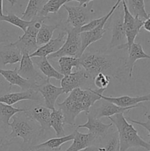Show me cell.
Masks as SVG:
<instances>
[{"label":"cell","mask_w":150,"mask_h":151,"mask_svg":"<svg viewBox=\"0 0 150 151\" xmlns=\"http://www.w3.org/2000/svg\"><path fill=\"white\" fill-rule=\"evenodd\" d=\"M9 38V34L7 30L0 29V45L3 43L7 42Z\"/></svg>","instance_id":"40"},{"label":"cell","mask_w":150,"mask_h":151,"mask_svg":"<svg viewBox=\"0 0 150 151\" xmlns=\"http://www.w3.org/2000/svg\"><path fill=\"white\" fill-rule=\"evenodd\" d=\"M18 73L24 79L33 81L38 86L42 85L49 80L47 79L42 73H40L35 69L33 61L27 53L22 54L20 66L18 68Z\"/></svg>","instance_id":"12"},{"label":"cell","mask_w":150,"mask_h":151,"mask_svg":"<svg viewBox=\"0 0 150 151\" xmlns=\"http://www.w3.org/2000/svg\"><path fill=\"white\" fill-rule=\"evenodd\" d=\"M80 151H99V150L98 147L94 145L89 146V147H86V148L83 149V150H82Z\"/></svg>","instance_id":"42"},{"label":"cell","mask_w":150,"mask_h":151,"mask_svg":"<svg viewBox=\"0 0 150 151\" xmlns=\"http://www.w3.org/2000/svg\"><path fill=\"white\" fill-rule=\"evenodd\" d=\"M104 91L91 88L86 89L76 88L71 91L64 101L57 103L59 109L64 116L65 124L74 126L76 116L82 112H85L88 114L91 108L96 102L101 100V96Z\"/></svg>","instance_id":"1"},{"label":"cell","mask_w":150,"mask_h":151,"mask_svg":"<svg viewBox=\"0 0 150 151\" xmlns=\"http://www.w3.org/2000/svg\"><path fill=\"white\" fill-rule=\"evenodd\" d=\"M3 1L2 0H0V16H3Z\"/></svg>","instance_id":"43"},{"label":"cell","mask_w":150,"mask_h":151,"mask_svg":"<svg viewBox=\"0 0 150 151\" xmlns=\"http://www.w3.org/2000/svg\"><path fill=\"white\" fill-rule=\"evenodd\" d=\"M117 12L113 13L111 19L112 38L108 49L117 48L118 50H126V37L124 27V10L117 7Z\"/></svg>","instance_id":"9"},{"label":"cell","mask_w":150,"mask_h":151,"mask_svg":"<svg viewBox=\"0 0 150 151\" xmlns=\"http://www.w3.org/2000/svg\"><path fill=\"white\" fill-rule=\"evenodd\" d=\"M87 122L83 125H76V129L78 128H87L90 134H93L96 138V140L104 137L109 133V129L112 128L113 123L104 124L100 119H96L91 114H86Z\"/></svg>","instance_id":"15"},{"label":"cell","mask_w":150,"mask_h":151,"mask_svg":"<svg viewBox=\"0 0 150 151\" xmlns=\"http://www.w3.org/2000/svg\"><path fill=\"white\" fill-rule=\"evenodd\" d=\"M147 118H148L149 119H150V114L148 115V116H147Z\"/></svg>","instance_id":"46"},{"label":"cell","mask_w":150,"mask_h":151,"mask_svg":"<svg viewBox=\"0 0 150 151\" xmlns=\"http://www.w3.org/2000/svg\"><path fill=\"white\" fill-rule=\"evenodd\" d=\"M143 28L147 32H150V17L147 19L146 20L144 21V24H143Z\"/></svg>","instance_id":"41"},{"label":"cell","mask_w":150,"mask_h":151,"mask_svg":"<svg viewBox=\"0 0 150 151\" xmlns=\"http://www.w3.org/2000/svg\"><path fill=\"white\" fill-rule=\"evenodd\" d=\"M46 1L44 0H29L25 9L24 13L22 14L21 19L26 22H31L36 18L42 10Z\"/></svg>","instance_id":"26"},{"label":"cell","mask_w":150,"mask_h":151,"mask_svg":"<svg viewBox=\"0 0 150 151\" xmlns=\"http://www.w3.org/2000/svg\"><path fill=\"white\" fill-rule=\"evenodd\" d=\"M37 91L42 95L44 100L46 107L50 110L55 109V104L57 98L60 94H63L61 87L55 86L50 83V80L39 86L37 88Z\"/></svg>","instance_id":"14"},{"label":"cell","mask_w":150,"mask_h":151,"mask_svg":"<svg viewBox=\"0 0 150 151\" xmlns=\"http://www.w3.org/2000/svg\"><path fill=\"white\" fill-rule=\"evenodd\" d=\"M94 1H91L85 5L69 6L65 4L63 7L68 13L66 24L74 29H79L87 24L92 20V16L94 13Z\"/></svg>","instance_id":"7"},{"label":"cell","mask_w":150,"mask_h":151,"mask_svg":"<svg viewBox=\"0 0 150 151\" xmlns=\"http://www.w3.org/2000/svg\"><path fill=\"white\" fill-rule=\"evenodd\" d=\"M38 91L35 90H29L26 91H20V92L7 93L0 96V103L12 106L15 103H17L24 100H32V101H38L39 100Z\"/></svg>","instance_id":"22"},{"label":"cell","mask_w":150,"mask_h":151,"mask_svg":"<svg viewBox=\"0 0 150 151\" xmlns=\"http://www.w3.org/2000/svg\"><path fill=\"white\" fill-rule=\"evenodd\" d=\"M21 58V52L13 42L0 45V69L7 64L20 63Z\"/></svg>","instance_id":"16"},{"label":"cell","mask_w":150,"mask_h":151,"mask_svg":"<svg viewBox=\"0 0 150 151\" xmlns=\"http://www.w3.org/2000/svg\"><path fill=\"white\" fill-rule=\"evenodd\" d=\"M32 61L34 63L38 66V69L41 72V73L47 78V79H51L54 78L57 81H61L63 78V75L60 73L59 71L54 69L51 63H49V60L46 57H35L32 58Z\"/></svg>","instance_id":"25"},{"label":"cell","mask_w":150,"mask_h":151,"mask_svg":"<svg viewBox=\"0 0 150 151\" xmlns=\"http://www.w3.org/2000/svg\"><path fill=\"white\" fill-rule=\"evenodd\" d=\"M26 109L15 108L12 106L0 103V122L8 128L10 127V119L13 118L16 114L25 112Z\"/></svg>","instance_id":"31"},{"label":"cell","mask_w":150,"mask_h":151,"mask_svg":"<svg viewBox=\"0 0 150 151\" xmlns=\"http://www.w3.org/2000/svg\"><path fill=\"white\" fill-rule=\"evenodd\" d=\"M11 132L9 134L10 139L14 141L21 138L23 140L21 147H30L40 144L45 138V132L42 131L39 124L34 120L26 112H20L13 117L10 123Z\"/></svg>","instance_id":"3"},{"label":"cell","mask_w":150,"mask_h":151,"mask_svg":"<svg viewBox=\"0 0 150 151\" xmlns=\"http://www.w3.org/2000/svg\"><path fill=\"white\" fill-rule=\"evenodd\" d=\"M121 1L124 10V27L126 37V50H128L135 43L137 35L141 32L144 24V21L132 16L128 10L126 1L124 0Z\"/></svg>","instance_id":"11"},{"label":"cell","mask_w":150,"mask_h":151,"mask_svg":"<svg viewBox=\"0 0 150 151\" xmlns=\"http://www.w3.org/2000/svg\"><path fill=\"white\" fill-rule=\"evenodd\" d=\"M126 119H128L129 122H132V123L134 124H136V125H140V126H142L143 128L146 129L147 131L149 132V137H150V119H148V120H147L146 122H140V121L135 120V119H132L129 117L126 118Z\"/></svg>","instance_id":"38"},{"label":"cell","mask_w":150,"mask_h":151,"mask_svg":"<svg viewBox=\"0 0 150 151\" xmlns=\"http://www.w3.org/2000/svg\"><path fill=\"white\" fill-rule=\"evenodd\" d=\"M58 65L60 68L59 72L63 76H66L72 73V69L74 67L76 68V69H79V68H81L79 58L69 57V56L60 58L58 60Z\"/></svg>","instance_id":"30"},{"label":"cell","mask_w":150,"mask_h":151,"mask_svg":"<svg viewBox=\"0 0 150 151\" xmlns=\"http://www.w3.org/2000/svg\"><path fill=\"white\" fill-rule=\"evenodd\" d=\"M0 22H7V23L11 24L20 28L24 32H26V29L29 26L32 21L31 22H26V21H24L21 19L20 17L16 16L14 13H9L7 15L0 16Z\"/></svg>","instance_id":"34"},{"label":"cell","mask_w":150,"mask_h":151,"mask_svg":"<svg viewBox=\"0 0 150 151\" xmlns=\"http://www.w3.org/2000/svg\"><path fill=\"white\" fill-rule=\"evenodd\" d=\"M65 119L63 114L60 109H54L51 111L50 117V125L54 129L57 137H63L66 136L64 131Z\"/></svg>","instance_id":"28"},{"label":"cell","mask_w":150,"mask_h":151,"mask_svg":"<svg viewBox=\"0 0 150 151\" xmlns=\"http://www.w3.org/2000/svg\"><path fill=\"white\" fill-rule=\"evenodd\" d=\"M63 31L66 32V38L64 44L61 48L52 55H50L47 57L48 60H53L55 58H60L65 56L74 57L79 58L82 56L81 53V43L80 35L77 32L76 29L72 28L67 24L64 25Z\"/></svg>","instance_id":"5"},{"label":"cell","mask_w":150,"mask_h":151,"mask_svg":"<svg viewBox=\"0 0 150 151\" xmlns=\"http://www.w3.org/2000/svg\"><path fill=\"white\" fill-rule=\"evenodd\" d=\"M8 128L0 122V151H7L9 147L14 142L9 137Z\"/></svg>","instance_id":"35"},{"label":"cell","mask_w":150,"mask_h":151,"mask_svg":"<svg viewBox=\"0 0 150 151\" xmlns=\"http://www.w3.org/2000/svg\"><path fill=\"white\" fill-rule=\"evenodd\" d=\"M4 81H5V80H4V78H3L2 75H1V74H0V84L2 83H4Z\"/></svg>","instance_id":"44"},{"label":"cell","mask_w":150,"mask_h":151,"mask_svg":"<svg viewBox=\"0 0 150 151\" xmlns=\"http://www.w3.org/2000/svg\"><path fill=\"white\" fill-rule=\"evenodd\" d=\"M66 38V32L65 31H62L59 33L58 36L54 39H51L47 44L40 47L35 52L31 54L29 57H46L47 58L50 55L57 52L59 50L64 44Z\"/></svg>","instance_id":"19"},{"label":"cell","mask_w":150,"mask_h":151,"mask_svg":"<svg viewBox=\"0 0 150 151\" xmlns=\"http://www.w3.org/2000/svg\"><path fill=\"white\" fill-rule=\"evenodd\" d=\"M114 124L119 134L120 151H126L132 147H143L147 151L150 150V143L144 141L132 124L127 122L124 114H119L109 117Z\"/></svg>","instance_id":"4"},{"label":"cell","mask_w":150,"mask_h":151,"mask_svg":"<svg viewBox=\"0 0 150 151\" xmlns=\"http://www.w3.org/2000/svg\"><path fill=\"white\" fill-rule=\"evenodd\" d=\"M25 109L26 114L39 124L44 132L46 133L51 128L50 117L51 111L50 109L41 105L35 106L29 109Z\"/></svg>","instance_id":"18"},{"label":"cell","mask_w":150,"mask_h":151,"mask_svg":"<svg viewBox=\"0 0 150 151\" xmlns=\"http://www.w3.org/2000/svg\"><path fill=\"white\" fill-rule=\"evenodd\" d=\"M94 84L96 89L105 91L106 88L110 83V79L109 75L103 73H99L94 78Z\"/></svg>","instance_id":"36"},{"label":"cell","mask_w":150,"mask_h":151,"mask_svg":"<svg viewBox=\"0 0 150 151\" xmlns=\"http://www.w3.org/2000/svg\"><path fill=\"white\" fill-rule=\"evenodd\" d=\"M74 139L71 145L66 151H80L91 145H94L96 141V138L93 134H82L75 129L74 131Z\"/></svg>","instance_id":"23"},{"label":"cell","mask_w":150,"mask_h":151,"mask_svg":"<svg viewBox=\"0 0 150 151\" xmlns=\"http://www.w3.org/2000/svg\"><path fill=\"white\" fill-rule=\"evenodd\" d=\"M21 151H62L61 150H51V149L40 147L38 145L30 146V147H21Z\"/></svg>","instance_id":"39"},{"label":"cell","mask_w":150,"mask_h":151,"mask_svg":"<svg viewBox=\"0 0 150 151\" xmlns=\"http://www.w3.org/2000/svg\"><path fill=\"white\" fill-rule=\"evenodd\" d=\"M121 1H120V0H118V1H116V4L112 7L111 9H110L109 13L104 16V20L102 21V22H101L96 29H93V30L91 31H88V32H81V33L79 34L81 38V43H82V47H81V53H82V55L85 52L86 49L88 48L91 44H92L93 43L96 42V41H99L100 39L102 38L103 35L105 33L106 30H107V29L104 28V26H105L106 24L107 23V22H108L110 18L112 16V15L113 14V13L116 11L117 7L119 6V4H121Z\"/></svg>","instance_id":"10"},{"label":"cell","mask_w":150,"mask_h":151,"mask_svg":"<svg viewBox=\"0 0 150 151\" xmlns=\"http://www.w3.org/2000/svg\"><path fill=\"white\" fill-rule=\"evenodd\" d=\"M94 78L82 67L76 69L74 72L63 77L60 81V87L64 94H69L76 88L86 89L94 84Z\"/></svg>","instance_id":"8"},{"label":"cell","mask_w":150,"mask_h":151,"mask_svg":"<svg viewBox=\"0 0 150 151\" xmlns=\"http://www.w3.org/2000/svg\"><path fill=\"white\" fill-rule=\"evenodd\" d=\"M149 151H150V150H149Z\"/></svg>","instance_id":"47"},{"label":"cell","mask_w":150,"mask_h":151,"mask_svg":"<svg viewBox=\"0 0 150 151\" xmlns=\"http://www.w3.org/2000/svg\"><path fill=\"white\" fill-rule=\"evenodd\" d=\"M0 74L3 76L7 82L10 84V89L12 86H17L20 87L23 91H29V90H35L37 91L38 86L29 80L23 78L18 73V68H15L13 70H6V69H0Z\"/></svg>","instance_id":"13"},{"label":"cell","mask_w":150,"mask_h":151,"mask_svg":"<svg viewBox=\"0 0 150 151\" xmlns=\"http://www.w3.org/2000/svg\"><path fill=\"white\" fill-rule=\"evenodd\" d=\"M9 1V2H10V4H12V6H13V5H14V4H17L18 1Z\"/></svg>","instance_id":"45"},{"label":"cell","mask_w":150,"mask_h":151,"mask_svg":"<svg viewBox=\"0 0 150 151\" xmlns=\"http://www.w3.org/2000/svg\"><path fill=\"white\" fill-rule=\"evenodd\" d=\"M104 16H102L101 18H99V19H92L90 22H88L87 24L84 25V26L81 27L79 29H76L77 32H79V34L81 32H88V31H91L93 29H96L100 24L102 22V21L104 20Z\"/></svg>","instance_id":"37"},{"label":"cell","mask_w":150,"mask_h":151,"mask_svg":"<svg viewBox=\"0 0 150 151\" xmlns=\"http://www.w3.org/2000/svg\"><path fill=\"white\" fill-rule=\"evenodd\" d=\"M94 145L98 147L99 151H120L119 134L117 131L108 133L97 139Z\"/></svg>","instance_id":"24"},{"label":"cell","mask_w":150,"mask_h":151,"mask_svg":"<svg viewBox=\"0 0 150 151\" xmlns=\"http://www.w3.org/2000/svg\"><path fill=\"white\" fill-rule=\"evenodd\" d=\"M128 57L124 60V69L128 78H132L135 62L140 59H150V55L143 50L141 44L134 43L128 50Z\"/></svg>","instance_id":"21"},{"label":"cell","mask_w":150,"mask_h":151,"mask_svg":"<svg viewBox=\"0 0 150 151\" xmlns=\"http://www.w3.org/2000/svg\"><path fill=\"white\" fill-rule=\"evenodd\" d=\"M46 19L48 18L37 16L31 22V24L26 29V32L19 36L17 41L13 42V44L21 50L22 54L27 53L30 55L39 48L36 42L37 34L42 24L44 23Z\"/></svg>","instance_id":"6"},{"label":"cell","mask_w":150,"mask_h":151,"mask_svg":"<svg viewBox=\"0 0 150 151\" xmlns=\"http://www.w3.org/2000/svg\"><path fill=\"white\" fill-rule=\"evenodd\" d=\"M81 67L85 69L93 78L98 74L111 75L118 80L124 79L125 75L124 59L119 58L113 55L102 52H84L79 58Z\"/></svg>","instance_id":"2"},{"label":"cell","mask_w":150,"mask_h":151,"mask_svg":"<svg viewBox=\"0 0 150 151\" xmlns=\"http://www.w3.org/2000/svg\"><path fill=\"white\" fill-rule=\"evenodd\" d=\"M74 134L70 135L65 136L63 137H56V138H51L48 139L44 142L37 145L40 147H45V148L51 149V150H60V146L65 143L74 139Z\"/></svg>","instance_id":"33"},{"label":"cell","mask_w":150,"mask_h":151,"mask_svg":"<svg viewBox=\"0 0 150 151\" xmlns=\"http://www.w3.org/2000/svg\"><path fill=\"white\" fill-rule=\"evenodd\" d=\"M132 109H134V107L121 108L107 100H103V101H101L92 112H89L88 114L96 119H99L100 118L104 116L109 118L119 114H124Z\"/></svg>","instance_id":"17"},{"label":"cell","mask_w":150,"mask_h":151,"mask_svg":"<svg viewBox=\"0 0 150 151\" xmlns=\"http://www.w3.org/2000/svg\"><path fill=\"white\" fill-rule=\"evenodd\" d=\"M126 1L128 10L134 17L138 18L144 21L150 17V15L145 8V2L144 0H129Z\"/></svg>","instance_id":"27"},{"label":"cell","mask_w":150,"mask_h":151,"mask_svg":"<svg viewBox=\"0 0 150 151\" xmlns=\"http://www.w3.org/2000/svg\"><path fill=\"white\" fill-rule=\"evenodd\" d=\"M101 98L113 103L119 107L137 108L141 106L140 103L144 102H150V94L144 96H137V97H130L127 95L121 96V97H107L102 94Z\"/></svg>","instance_id":"20"},{"label":"cell","mask_w":150,"mask_h":151,"mask_svg":"<svg viewBox=\"0 0 150 151\" xmlns=\"http://www.w3.org/2000/svg\"><path fill=\"white\" fill-rule=\"evenodd\" d=\"M72 0H49V1H46L38 16L48 18V14L57 13L62 6H64L66 3L70 2Z\"/></svg>","instance_id":"32"},{"label":"cell","mask_w":150,"mask_h":151,"mask_svg":"<svg viewBox=\"0 0 150 151\" xmlns=\"http://www.w3.org/2000/svg\"><path fill=\"white\" fill-rule=\"evenodd\" d=\"M59 27V24H46L43 23L37 34L36 42L37 45L43 46L47 44L50 40L52 39V35L54 32Z\"/></svg>","instance_id":"29"}]
</instances>
